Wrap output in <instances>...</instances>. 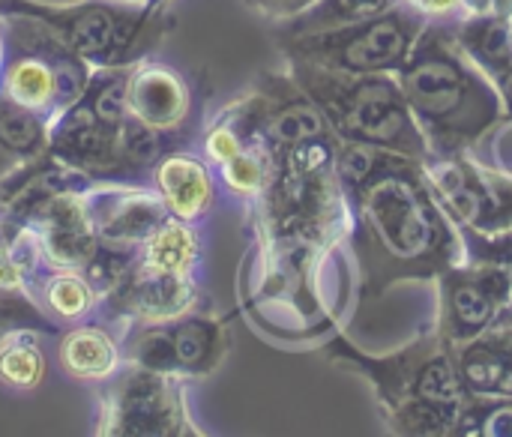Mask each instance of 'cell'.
<instances>
[{
    "mask_svg": "<svg viewBox=\"0 0 512 437\" xmlns=\"http://www.w3.org/2000/svg\"><path fill=\"white\" fill-rule=\"evenodd\" d=\"M456 366L471 396L512 399V357L489 339L477 336L465 345H456Z\"/></svg>",
    "mask_w": 512,
    "mask_h": 437,
    "instance_id": "16",
    "label": "cell"
},
{
    "mask_svg": "<svg viewBox=\"0 0 512 437\" xmlns=\"http://www.w3.org/2000/svg\"><path fill=\"white\" fill-rule=\"evenodd\" d=\"M57 360L75 381H108L123 366L120 345L102 324L72 327L57 345Z\"/></svg>",
    "mask_w": 512,
    "mask_h": 437,
    "instance_id": "14",
    "label": "cell"
},
{
    "mask_svg": "<svg viewBox=\"0 0 512 437\" xmlns=\"http://www.w3.org/2000/svg\"><path fill=\"white\" fill-rule=\"evenodd\" d=\"M459 9H465V15H483L489 12V0H459Z\"/></svg>",
    "mask_w": 512,
    "mask_h": 437,
    "instance_id": "29",
    "label": "cell"
},
{
    "mask_svg": "<svg viewBox=\"0 0 512 437\" xmlns=\"http://www.w3.org/2000/svg\"><path fill=\"white\" fill-rule=\"evenodd\" d=\"M45 378V354L39 333L15 327L0 333V384L12 390H36Z\"/></svg>",
    "mask_w": 512,
    "mask_h": 437,
    "instance_id": "19",
    "label": "cell"
},
{
    "mask_svg": "<svg viewBox=\"0 0 512 437\" xmlns=\"http://www.w3.org/2000/svg\"><path fill=\"white\" fill-rule=\"evenodd\" d=\"M48 147V120L0 93V150L12 159H36Z\"/></svg>",
    "mask_w": 512,
    "mask_h": 437,
    "instance_id": "20",
    "label": "cell"
},
{
    "mask_svg": "<svg viewBox=\"0 0 512 437\" xmlns=\"http://www.w3.org/2000/svg\"><path fill=\"white\" fill-rule=\"evenodd\" d=\"M15 165H18V159H12L9 153H3V150H0V177H3L6 171H12Z\"/></svg>",
    "mask_w": 512,
    "mask_h": 437,
    "instance_id": "31",
    "label": "cell"
},
{
    "mask_svg": "<svg viewBox=\"0 0 512 437\" xmlns=\"http://www.w3.org/2000/svg\"><path fill=\"white\" fill-rule=\"evenodd\" d=\"M456 435L512 437V399L507 396H471L462 408Z\"/></svg>",
    "mask_w": 512,
    "mask_h": 437,
    "instance_id": "24",
    "label": "cell"
},
{
    "mask_svg": "<svg viewBox=\"0 0 512 437\" xmlns=\"http://www.w3.org/2000/svg\"><path fill=\"white\" fill-rule=\"evenodd\" d=\"M153 174L156 192L165 198L171 216L198 222L213 207V174L207 159L195 153H165Z\"/></svg>",
    "mask_w": 512,
    "mask_h": 437,
    "instance_id": "12",
    "label": "cell"
},
{
    "mask_svg": "<svg viewBox=\"0 0 512 437\" xmlns=\"http://www.w3.org/2000/svg\"><path fill=\"white\" fill-rule=\"evenodd\" d=\"M165 6H168V0H147L144 9H147V12H162Z\"/></svg>",
    "mask_w": 512,
    "mask_h": 437,
    "instance_id": "32",
    "label": "cell"
},
{
    "mask_svg": "<svg viewBox=\"0 0 512 437\" xmlns=\"http://www.w3.org/2000/svg\"><path fill=\"white\" fill-rule=\"evenodd\" d=\"M81 201L99 240L135 249L171 216L156 186L144 189L135 186V180H99L81 195Z\"/></svg>",
    "mask_w": 512,
    "mask_h": 437,
    "instance_id": "10",
    "label": "cell"
},
{
    "mask_svg": "<svg viewBox=\"0 0 512 437\" xmlns=\"http://www.w3.org/2000/svg\"><path fill=\"white\" fill-rule=\"evenodd\" d=\"M0 294H24V297H30V291H27V276H24V273L18 270V264L12 261L3 234H0Z\"/></svg>",
    "mask_w": 512,
    "mask_h": 437,
    "instance_id": "25",
    "label": "cell"
},
{
    "mask_svg": "<svg viewBox=\"0 0 512 437\" xmlns=\"http://www.w3.org/2000/svg\"><path fill=\"white\" fill-rule=\"evenodd\" d=\"M351 207V252L357 261V306L399 282H429L465 261L459 225L426 183L423 162L393 153L357 192Z\"/></svg>",
    "mask_w": 512,
    "mask_h": 437,
    "instance_id": "1",
    "label": "cell"
},
{
    "mask_svg": "<svg viewBox=\"0 0 512 437\" xmlns=\"http://www.w3.org/2000/svg\"><path fill=\"white\" fill-rule=\"evenodd\" d=\"M396 78L435 156L471 150L504 117L495 81L468 57L450 24H426Z\"/></svg>",
    "mask_w": 512,
    "mask_h": 437,
    "instance_id": "2",
    "label": "cell"
},
{
    "mask_svg": "<svg viewBox=\"0 0 512 437\" xmlns=\"http://www.w3.org/2000/svg\"><path fill=\"white\" fill-rule=\"evenodd\" d=\"M126 105L129 114L150 123L159 132H174L186 123L192 108V90L186 78L168 63L138 60L126 78Z\"/></svg>",
    "mask_w": 512,
    "mask_h": 437,
    "instance_id": "11",
    "label": "cell"
},
{
    "mask_svg": "<svg viewBox=\"0 0 512 437\" xmlns=\"http://www.w3.org/2000/svg\"><path fill=\"white\" fill-rule=\"evenodd\" d=\"M0 6L39 21L93 69L132 66L144 57V42L156 39L153 21L159 18V12H147L144 6H123L114 0H87L72 6L0 0Z\"/></svg>",
    "mask_w": 512,
    "mask_h": 437,
    "instance_id": "6",
    "label": "cell"
},
{
    "mask_svg": "<svg viewBox=\"0 0 512 437\" xmlns=\"http://www.w3.org/2000/svg\"><path fill=\"white\" fill-rule=\"evenodd\" d=\"M96 435L114 437H177L198 435L186 414L183 378L159 375L126 360L102 393V414Z\"/></svg>",
    "mask_w": 512,
    "mask_h": 437,
    "instance_id": "7",
    "label": "cell"
},
{
    "mask_svg": "<svg viewBox=\"0 0 512 437\" xmlns=\"http://www.w3.org/2000/svg\"><path fill=\"white\" fill-rule=\"evenodd\" d=\"M510 282H512V264H510Z\"/></svg>",
    "mask_w": 512,
    "mask_h": 437,
    "instance_id": "34",
    "label": "cell"
},
{
    "mask_svg": "<svg viewBox=\"0 0 512 437\" xmlns=\"http://www.w3.org/2000/svg\"><path fill=\"white\" fill-rule=\"evenodd\" d=\"M183 381L207 378L219 369L228 351V330L222 321L207 315H183L168 324Z\"/></svg>",
    "mask_w": 512,
    "mask_h": 437,
    "instance_id": "13",
    "label": "cell"
},
{
    "mask_svg": "<svg viewBox=\"0 0 512 437\" xmlns=\"http://www.w3.org/2000/svg\"><path fill=\"white\" fill-rule=\"evenodd\" d=\"M402 3L426 18H444L459 9V0H402Z\"/></svg>",
    "mask_w": 512,
    "mask_h": 437,
    "instance_id": "27",
    "label": "cell"
},
{
    "mask_svg": "<svg viewBox=\"0 0 512 437\" xmlns=\"http://www.w3.org/2000/svg\"><path fill=\"white\" fill-rule=\"evenodd\" d=\"M315 0H246L249 9H255L258 15L264 18H273V21H288L294 15H300L303 9H309Z\"/></svg>",
    "mask_w": 512,
    "mask_h": 437,
    "instance_id": "26",
    "label": "cell"
},
{
    "mask_svg": "<svg viewBox=\"0 0 512 437\" xmlns=\"http://www.w3.org/2000/svg\"><path fill=\"white\" fill-rule=\"evenodd\" d=\"M453 36L459 45L468 51V57L489 75H501L512 69V21L483 12V15H468L459 24H450Z\"/></svg>",
    "mask_w": 512,
    "mask_h": 437,
    "instance_id": "15",
    "label": "cell"
},
{
    "mask_svg": "<svg viewBox=\"0 0 512 437\" xmlns=\"http://www.w3.org/2000/svg\"><path fill=\"white\" fill-rule=\"evenodd\" d=\"M114 3H123V6H147V0H114Z\"/></svg>",
    "mask_w": 512,
    "mask_h": 437,
    "instance_id": "33",
    "label": "cell"
},
{
    "mask_svg": "<svg viewBox=\"0 0 512 437\" xmlns=\"http://www.w3.org/2000/svg\"><path fill=\"white\" fill-rule=\"evenodd\" d=\"M489 12L512 21V0H489Z\"/></svg>",
    "mask_w": 512,
    "mask_h": 437,
    "instance_id": "30",
    "label": "cell"
},
{
    "mask_svg": "<svg viewBox=\"0 0 512 437\" xmlns=\"http://www.w3.org/2000/svg\"><path fill=\"white\" fill-rule=\"evenodd\" d=\"M273 171H276V159H273L267 141L249 144L237 156H231L228 162L219 165V177H222L225 189L231 195L249 198V201H258L264 195V189L273 180Z\"/></svg>",
    "mask_w": 512,
    "mask_h": 437,
    "instance_id": "22",
    "label": "cell"
},
{
    "mask_svg": "<svg viewBox=\"0 0 512 437\" xmlns=\"http://www.w3.org/2000/svg\"><path fill=\"white\" fill-rule=\"evenodd\" d=\"M201 258V240L195 231V222L168 216L141 246H138V261L162 270V273H183L192 276L195 264Z\"/></svg>",
    "mask_w": 512,
    "mask_h": 437,
    "instance_id": "17",
    "label": "cell"
},
{
    "mask_svg": "<svg viewBox=\"0 0 512 437\" xmlns=\"http://www.w3.org/2000/svg\"><path fill=\"white\" fill-rule=\"evenodd\" d=\"M117 144H120V156L129 168V174L138 180L147 171L156 168V162L165 156V132L153 129L150 123L126 114V120L117 126Z\"/></svg>",
    "mask_w": 512,
    "mask_h": 437,
    "instance_id": "23",
    "label": "cell"
},
{
    "mask_svg": "<svg viewBox=\"0 0 512 437\" xmlns=\"http://www.w3.org/2000/svg\"><path fill=\"white\" fill-rule=\"evenodd\" d=\"M198 303V285L183 273H162L141 261L129 267V273L117 282L111 294H105L96 309H102L105 321L123 327H147L168 324L192 312Z\"/></svg>",
    "mask_w": 512,
    "mask_h": 437,
    "instance_id": "9",
    "label": "cell"
},
{
    "mask_svg": "<svg viewBox=\"0 0 512 437\" xmlns=\"http://www.w3.org/2000/svg\"><path fill=\"white\" fill-rule=\"evenodd\" d=\"M36 288L42 309H48L60 321H81L99 303L96 291L90 288L81 270H51L36 282Z\"/></svg>",
    "mask_w": 512,
    "mask_h": 437,
    "instance_id": "21",
    "label": "cell"
},
{
    "mask_svg": "<svg viewBox=\"0 0 512 437\" xmlns=\"http://www.w3.org/2000/svg\"><path fill=\"white\" fill-rule=\"evenodd\" d=\"M327 360L366 375L396 435H456L471 393L456 366V345L438 330L423 333L390 357H372L351 339L336 336L324 345Z\"/></svg>",
    "mask_w": 512,
    "mask_h": 437,
    "instance_id": "3",
    "label": "cell"
},
{
    "mask_svg": "<svg viewBox=\"0 0 512 437\" xmlns=\"http://www.w3.org/2000/svg\"><path fill=\"white\" fill-rule=\"evenodd\" d=\"M441 285V315L438 333L450 345H465L483 336L495 318L512 300L510 267L504 264H456L438 276Z\"/></svg>",
    "mask_w": 512,
    "mask_h": 437,
    "instance_id": "8",
    "label": "cell"
},
{
    "mask_svg": "<svg viewBox=\"0 0 512 437\" xmlns=\"http://www.w3.org/2000/svg\"><path fill=\"white\" fill-rule=\"evenodd\" d=\"M423 27L426 15L399 3L378 18L333 30L297 36L276 33V42L288 63H306L348 75H396Z\"/></svg>",
    "mask_w": 512,
    "mask_h": 437,
    "instance_id": "5",
    "label": "cell"
},
{
    "mask_svg": "<svg viewBox=\"0 0 512 437\" xmlns=\"http://www.w3.org/2000/svg\"><path fill=\"white\" fill-rule=\"evenodd\" d=\"M492 81H495V90H498V96H501L504 114L512 120V69L501 72V75H495Z\"/></svg>",
    "mask_w": 512,
    "mask_h": 437,
    "instance_id": "28",
    "label": "cell"
},
{
    "mask_svg": "<svg viewBox=\"0 0 512 437\" xmlns=\"http://www.w3.org/2000/svg\"><path fill=\"white\" fill-rule=\"evenodd\" d=\"M300 90L315 99L339 141L375 144L417 162L432 159V147L417 126L399 78L393 75H348L306 63H288Z\"/></svg>",
    "mask_w": 512,
    "mask_h": 437,
    "instance_id": "4",
    "label": "cell"
},
{
    "mask_svg": "<svg viewBox=\"0 0 512 437\" xmlns=\"http://www.w3.org/2000/svg\"><path fill=\"white\" fill-rule=\"evenodd\" d=\"M402 0H315L309 9H303L300 15L282 21V27L276 33H318V30H333V27H345V24H357V21H369L378 18L384 12H390L393 6H399Z\"/></svg>",
    "mask_w": 512,
    "mask_h": 437,
    "instance_id": "18",
    "label": "cell"
}]
</instances>
